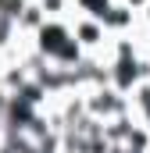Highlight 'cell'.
I'll list each match as a JSON object with an SVG mask.
<instances>
[{
    "label": "cell",
    "instance_id": "obj_1",
    "mask_svg": "<svg viewBox=\"0 0 150 153\" xmlns=\"http://www.w3.org/2000/svg\"><path fill=\"white\" fill-rule=\"evenodd\" d=\"M72 22V36H75V43L86 50V53H111V32L104 29V22L100 18H86V14H72L68 18Z\"/></svg>",
    "mask_w": 150,
    "mask_h": 153
},
{
    "label": "cell",
    "instance_id": "obj_2",
    "mask_svg": "<svg viewBox=\"0 0 150 153\" xmlns=\"http://www.w3.org/2000/svg\"><path fill=\"white\" fill-rule=\"evenodd\" d=\"M140 25V14L125 4V0H118L111 11L104 14V29L111 32V39H118V36H132V29Z\"/></svg>",
    "mask_w": 150,
    "mask_h": 153
},
{
    "label": "cell",
    "instance_id": "obj_3",
    "mask_svg": "<svg viewBox=\"0 0 150 153\" xmlns=\"http://www.w3.org/2000/svg\"><path fill=\"white\" fill-rule=\"evenodd\" d=\"M118 0H72V7H75V14H86V18H100L104 22V14L111 11Z\"/></svg>",
    "mask_w": 150,
    "mask_h": 153
},
{
    "label": "cell",
    "instance_id": "obj_4",
    "mask_svg": "<svg viewBox=\"0 0 150 153\" xmlns=\"http://www.w3.org/2000/svg\"><path fill=\"white\" fill-rule=\"evenodd\" d=\"M125 4H129V7H132V11H136V14H140V11H143V7H147L150 0H125Z\"/></svg>",
    "mask_w": 150,
    "mask_h": 153
}]
</instances>
